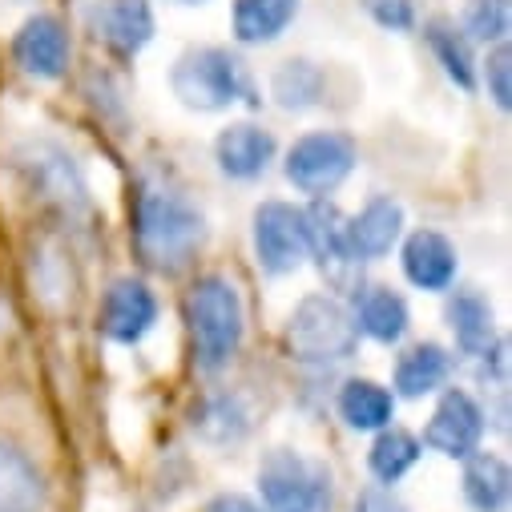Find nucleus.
Here are the masks:
<instances>
[{
    "instance_id": "nucleus-20",
    "label": "nucleus",
    "mask_w": 512,
    "mask_h": 512,
    "mask_svg": "<svg viewBox=\"0 0 512 512\" xmlns=\"http://www.w3.org/2000/svg\"><path fill=\"white\" fill-rule=\"evenodd\" d=\"M299 0H234V37L242 45H267L287 33Z\"/></svg>"
},
{
    "instance_id": "nucleus-14",
    "label": "nucleus",
    "mask_w": 512,
    "mask_h": 512,
    "mask_svg": "<svg viewBox=\"0 0 512 512\" xmlns=\"http://www.w3.org/2000/svg\"><path fill=\"white\" fill-rule=\"evenodd\" d=\"M214 158H218V170L226 178L250 182V178L267 174V166L275 162V134L263 130V125L234 121L214 138Z\"/></svg>"
},
{
    "instance_id": "nucleus-31",
    "label": "nucleus",
    "mask_w": 512,
    "mask_h": 512,
    "mask_svg": "<svg viewBox=\"0 0 512 512\" xmlns=\"http://www.w3.org/2000/svg\"><path fill=\"white\" fill-rule=\"evenodd\" d=\"M355 512H408V504L392 488H367V492H359Z\"/></svg>"
},
{
    "instance_id": "nucleus-29",
    "label": "nucleus",
    "mask_w": 512,
    "mask_h": 512,
    "mask_svg": "<svg viewBox=\"0 0 512 512\" xmlns=\"http://www.w3.org/2000/svg\"><path fill=\"white\" fill-rule=\"evenodd\" d=\"M484 85H488V97L496 101V109H508L512 105V49L508 41H500L488 61H484Z\"/></svg>"
},
{
    "instance_id": "nucleus-4",
    "label": "nucleus",
    "mask_w": 512,
    "mask_h": 512,
    "mask_svg": "<svg viewBox=\"0 0 512 512\" xmlns=\"http://www.w3.org/2000/svg\"><path fill=\"white\" fill-rule=\"evenodd\" d=\"M170 89L194 113H218L238 101L259 105V93H254L246 65L230 49H214V45L186 49L170 69Z\"/></svg>"
},
{
    "instance_id": "nucleus-9",
    "label": "nucleus",
    "mask_w": 512,
    "mask_h": 512,
    "mask_svg": "<svg viewBox=\"0 0 512 512\" xmlns=\"http://www.w3.org/2000/svg\"><path fill=\"white\" fill-rule=\"evenodd\" d=\"M254 254L267 275H291L307 259V222L291 202H263L254 210Z\"/></svg>"
},
{
    "instance_id": "nucleus-16",
    "label": "nucleus",
    "mask_w": 512,
    "mask_h": 512,
    "mask_svg": "<svg viewBox=\"0 0 512 512\" xmlns=\"http://www.w3.org/2000/svg\"><path fill=\"white\" fill-rule=\"evenodd\" d=\"M347 234L359 259H383L404 234V206L388 194H379L355 218H347Z\"/></svg>"
},
{
    "instance_id": "nucleus-15",
    "label": "nucleus",
    "mask_w": 512,
    "mask_h": 512,
    "mask_svg": "<svg viewBox=\"0 0 512 512\" xmlns=\"http://www.w3.org/2000/svg\"><path fill=\"white\" fill-rule=\"evenodd\" d=\"M404 275L420 291H448L456 279V246L440 230H416L404 242Z\"/></svg>"
},
{
    "instance_id": "nucleus-2",
    "label": "nucleus",
    "mask_w": 512,
    "mask_h": 512,
    "mask_svg": "<svg viewBox=\"0 0 512 512\" xmlns=\"http://www.w3.org/2000/svg\"><path fill=\"white\" fill-rule=\"evenodd\" d=\"M186 327L194 343V363L202 371H222L238 355L246 331L238 287L226 275H202L186 295Z\"/></svg>"
},
{
    "instance_id": "nucleus-1",
    "label": "nucleus",
    "mask_w": 512,
    "mask_h": 512,
    "mask_svg": "<svg viewBox=\"0 0 512 512\" xmlns=\"http://www.w3.org/2000/svg\"><path fill=\"white\" fill-rule=\"evenodd\" d=\"M206 242V214L166 182H142L134 198V246L142 263L174 275L194 263Z\"/></svg>"
},
{
    "instance_id": "nucleus-21",
    "label": "nucleus",
    "mask_w": 512,
    "mask_h": 512,
    "mask_svg": "<svg viewBox=\"0 0 512 512\" xmlns=\"http://www.w3.org/2000/svg\"><path fill=\"white\" fill-rule=\"evenodd\" d=\"M392 392L379 388L375 379H347L339 392V416L347 420V428L355 432H379L392 424Z\"/></svg>"
},
{
    "instance_id": "nucleus-5",
    "label": "nucleus",
    "mask_w": 512,
    "mask_h": 512,
    "mask_svg": "<svg viewBox=\"0 0 512 512\" xmlns=\"http://www.w3.org/2000/svg\"><path fill=\"white\" fill-rule=\"evenodd\" d=\"M259 492L267 512H331V468L299 448H271L259 464Z\"/></svg>"
},
{
    "instance_id": "nucleus-22",
    "label": "nucleus",
    "mask_w": 512,
    "mask_h": 512,
    "mask_svg": "<svg viewBox=\"0 0 512 512\" xmlns=\"http://www.w3.org/2000/svg\"><path fill=\"white\" fill-rule=\"evenodd\" d=\"M408 323H412V315H408V303H404L400 291H392V287H371V291H363L359 315H355V327H359L363 335H371V339H379V343H400L404 331H408Z\"/></svg>"
},
{
    "instance_id": "nucleus-10",
    "label": "nucleus",
    "mask_w": 512,
    "mask_h": 512,
    "mask_svg": "<svg viewBox=\"0 0 512 512\" xmlns=\"http://www.w3.org/2000/svg\"><path fill=\"white\" fill-rule=\"evenodd\" d=\"M85 25L117 57H134L154 41L150 0H93L85 13Z\"/></svg>"
},
{
    "instance_id": "nucleus-18",
    "label": "nucleus",
    "mask_w": 512,
    "mask_h": 512,
    "mask_svg": "<svg viewBox=\"0 0 512 512\" xmlns=\"http://www.w3.org/2000/svg\"><path fill=\"white\" fill-rule=\"evenodd\" d=\"M452 375V355L440 343H416L396 363V392L408 400H420L436 388H444Z\"/></svg>"
},
{
    "instance_id": "nucleus-6",
    "label": "nucleus",
    "mask_w": 512,
    "mask_h": 512,
    "mask_svg": "<svg viewBox=\"0 0 512 512\" xmlns=\"http://www.w3.org/2000/svg\"><path fill=\"white\" fill-rule=\"evenodd\" d=\"M359 347L355 315L335 295H307L287 319V351L299 363H339Z\"/></svg>"
},
{
    "instance_id": "nucleus-13",
    "label": "nucleus",
    "mask_w": 512,
    "mask_h": 512,
    "mask_svg": "<svg viewBox=\"0 0 512 512\" xmlns=\"http://www.w3.org/2000/svg\"><path fill=\"white\" fill-rule=\"evenodd\" d=\"M13 61L41 81H57L69 69V33L57 17H29L13 37Z\"/></svg>"
},
{
    "instance_id": "nucleus-25",
    "label": "nucleus",
    "mask_w": 512,
    "mask_h": 512,
    "mask_svg": "<svg viewBox=\"0 0 512 512\" xmlns=\"http://www.w3.org/2000/svg\"><path fill=\"white\" fill-rule=\"evenodd\" d=\"M271 97L287 113H299V109L319 105V97H323V69L311 65V61H303V57L299 61H287L271 77Z\"/></svg>"
},
{
    "instance_id": "nucleus-33",
    "label": "nucleus",
    "mask_w": 512,
    "mask_h": 512,
    "mask_svg": "<svg viewBox=\"0 0 512 512\" xmlns=\"http://www.w3.org/2000/svg\"><path fill=\"white\" fill-rule=\"evenodd\" d=\"M174 5H206V0H174Z\"/></svg>"
},
{
    "instance_id": "nucleus-19",
    "label": "nucleus",
    "mask_w": 512,
    "mask_h": 512,
    "mask_svg": "<svg viewBox=\"0 0 512 512\" xmlns=\"http://www.w3.org/2000/svg\"><path fill=\"white\" fill-rule=\"evenodd\" d=\"M512 492L508 464L496 452H472L464 456V500L476 512H504Z\"/></svg>"
},
{
    "instance_id": "nucleus-23",
    "label": "nucleus",
    "mask_w": 512,
    "mask_h": 512,
    "mask_svg": "<svg viewBox=\"0 0 512 512\" xmlns=\"http://www.w3.org/2000/svg\"><path fill=\"white\" fill-rule=\"evenodd\" d=\"M448 327L456 335V347L464 355H484L492 343H496V319H492V307L484 295L476 291H460L452 303H448Z\"/></svg>"
},
{
    "instance_id": "nucleus-27",
    "label": "nucleus",
    "mask_w": 512,
    "mask_h": 512,
    "mask_svg": "<svg viewBox=\"0 0 512 512\" xmlns=\"http://www.w3.org/2000/svg\"><path fill=\"white\" fill-rule=\"evenodd\" d=\"M194 428H198L206 440H214V444H230V440H242V436H246L250 420H246V412L238 408L234 396H214V400H206V408H202V416L194 420Z\"/></svg>"
},
{
    "instance_id": "nucleus-7",
    "label": "nucleus",
    "mask_w": 512,
    "mask_h": 512,
    "mask_svg": "<svg viewBox=\"0 0 512 512\" xmlns=\"http://www.w3.org/2000/svg\"><path fill=\"white\" fill-rule=\"evenodd\" d=\"M355 162H359V150H355V142L343 130H315V134H303L291 146L283 170H287V182L299 194L323 198L339 182H347V174L355 170Z\"/></svg>"
},
{
    "instance_id": "nucleus-32",
    "label": "nucleus",
    "mask_w": 512,
    "mask_h": 512,
    "mask_svg": "<svg viewBox=\"0 0 512 512\" xmlns=\"http://www.w3.org/2000/svg\"><path fill=\"white\" fill-rule=\"evenodd\" d=\"M206 512H263V508L254 500H246V496H238V492H222L206 504Z\"/></svg>"
},
{
    "instance_id": "nucleus-30",
    "label": "nucleus",
    "mask_w": 512,
    "mask_h": 512,
    "mask_svg": "<svg viewBox=\"0 0 512 512\" xmlns=\"http://www.w3.org/2000/svg\"><path fill=\"white\" fill-rule=\"evenodd\" d=\"M363 9L379 29H392V33L416 29V0H363Z\"/></svg>"
},
{
    "instance_id": "nucleus-11",
    "label": "nucleus",
    "mask_w": 512,
    "mask_h": 512,
    "mask_svg": "<svg viewBox=\"0 0 512 512\" xmlns=\"http://www.w3.org/2000/svg\"><path fill=\"white\" fill-rule=\"evenodd\" d=\"M480 436H484V412L480 404L464 392V388H448L424 428V444L440 456H452V460H464L480 448Z\"/></svg>"
},
{
    "instance_id": "nucleus-17",
    "label": "nucleus",
    "mask_w": 512,
    "mask_h": 512,
    "mask_svg": "<svg viewBox=\"0 0 512 512\" xmlns=\"http://www.w3.org/2000/svg\"><path fill=\"white\" fill-rule=\"evenodd\" d=\"M45 476L37 464L9 440H0V512H41Z\"/></svg>"
},
{
    "instance_id": "nucleus-28",
    "label": "nucleus",
    "mask_w": 512,
    "mask_h": 512,
    "mask_svg": "<svg viewBox=\"0 0 512 512\" xmlns=\"http://www.w3.org/2000/svg\"><path fill=\"white\" fill-rule=\"evenodd\" d=\"M464 37L484 45L508 41V0H464Z\"/></svg>"
},
{
    "instance_id": "nucleus-24",
    "label": "nucleus",
    "mask_w": 512,
    "mask_h": 512,
    "mask_svg": "<svg viewBox=\"0 0 512 512\" xmlns=\"http://www.w3.org/2000/svg\"><path fill=\"white\" fill-rule=\"evenodd\" d=\"M420 460V440L404 428H379L371 452H367V468L379 484H396L404 480Z\"/></svg>"
},
{
    "instance_id": "nucleus-12",
    "label": "nucleus",
    "mask_w": 512,
    "mask_h": 512,
    "mask_svg": "<svg viewBox=\"0 0 512 512\" xmlns=\"http://www.w3.org/2000/svg\"><path fill=\"white\" fill-rule=\"evenodd\" d=\"M158 323V299L142 279H117L101 299V331L113 343H142Z\"/></svg>"
},
{
    "instance_id": "nucleus-8",
    "label": "nucleus",
    "mask_w": 512,
    "mask_h": 512,
    "mask_svg": "<svg viewBox=\"0 0 512 512\" xmlns=\"http://www.w3.org/2000/svg\"><path fill=\"white\" fill-rule=\"evenodd\" d=\"M303 222H307V254L319 259V271L323 279L335 287V291H355L359 287V271H363V259L351 246V234H347V218L335 202H315L311 210H303Z\"/></svg>"
},
{
    "instance_id": "nucleus-26",
    "label": "nucleus",
    "mask_w": 512,
    "mask_h": 512,
    "mask_svg": "<svg viewBox=\"0 0 512 512\" xmlns=\"http://www.w3.org/2000/svg\"><path fill=\"white\" fill-rule=\"evenodd\" d=\"M424 37H428L432 53L440 57L444 73H448V77H452L460 89H472V85H476V65H472L468 37H464L460 29H452L448 21H432V25L424 29Z\"/></svg>"
},
{
    "instance_id": "nucleus-3",
    "label": "nucleus",
    "mask_w": 512,
    "mask_h": 512,
    "mask_svg": "<svg viewBox=\"0 0 512 512\" xmlns=\"http://www.w3.org/2000/svg\"><path fill=\"white\" fill-rule=\"evenodd\" d=\"M13 170L25 186V194L65 218V222H81L89 214V186H85V174L81 166L73 162V154L49 138H29L13 150Z\"/></svg>"
}]
</instances>
